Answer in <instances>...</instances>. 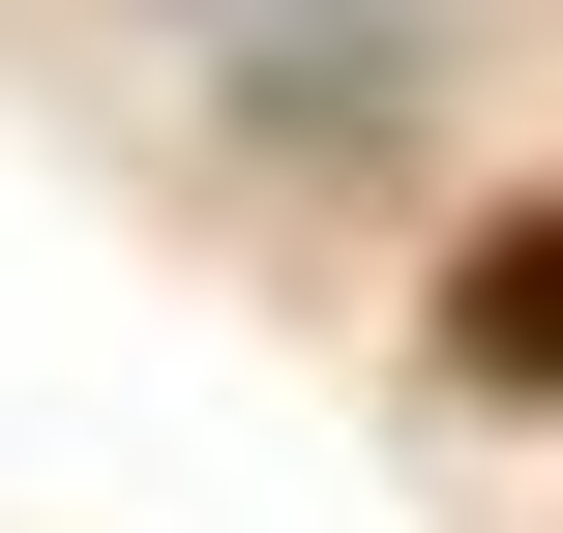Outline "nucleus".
Segmentation results:
<instances>
[{
    "label": "nucleus",
    "instance_id": "f257e3e1",
    "mask_svg": "<svg viewBox=\"0 0 563 533\" xmlns=\"http://www.w3.org/2000/svg\"><path fill=\"white\" fill-rule=\"evenodd\" d=\"M416 386H445V415H563V208H475V237H445Z\"/></svg>",
    "mask_w": 563,
    "mask_h": 533
}]
</instances>
